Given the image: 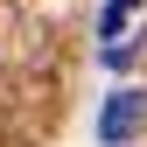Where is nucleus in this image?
Returning a JSON list of instances; mask_svg holds the SVG:
<instances>
[{
  "instance_id": "1",
  "label": "nucleus",
  "mask_w": 147,
  "mask_h": 147,
  "mask_svg": "<svg viewBox=\"0 0 147 147\" xmlns=\"http://www.w3.org/2000/svg\"><path fill=\"white\" fill-rule=\"evenodd\" d=\"M140 126H147V91H112L105 112H98V140L105 147H126Z\"/></svg>"
}]
</instances>
